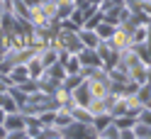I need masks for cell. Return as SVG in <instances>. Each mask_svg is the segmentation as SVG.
Here are the masks:
<instances>
[{
    "label": "cell",
    "mask_w": 151,
    "mask_h": 139,
    "mask_svg": "<svg viewBox=\"0 0 151 139\" xmlns=\"http://www.w3.org/2000/svg\"><path fill=\"white\" fill-rule=\"evenodd\" d=\"M3 125H5L7 132H12V129H24V127H27V117H24L22 110H15V112H7V115H5Z\"/></svg>",
    "instance_id": "6da1fadb"
},
{
    "label": "cell",
    "mask_w": 151,
    "mask_h": 139,
    "mask_svg": "<svg viewBox=\"0 0 151 139\" xmlns=\"http://www.w3.org/2000/svg\"><path fill=\"white\" fill-rule=\"evenodd\" d=\"M83 81H86V76H83V73H66V78H63L61 86L68 88V90H73V88H78Z\"/></svg>",
    "instance_id": "8992f818"
},
{
    "label": "cell",
    "mask_w": 151,
    "mask_h": 139,
    "mask_svg": "<svg viewBox=\"0 0 151 139\" xmlns=\"http://www.w3.org/2000/svg\"><path fill=\"white\" fill-rule=\"evenodd\" d=\"M42 139H63L61 127H56V125H44V127H42Z\"/></svg>",
    "instance_id": "9c48e42d"
},
{
    "label": "cell",
    "mask_w": 151,
    "mask_h": 139,
    "mask_svg": "<svg viewBox=\"0 0 151 139\" xmlns=\"http://www.w3.org/2000/svg\"><path fill=\"white\" fill-rule=\"evenodd\" d=\"M7 78H10V86H15V83H22L27 78H32L29 76V68H27V63H15V66L5 73Z\"/></svg>",
    "instance_id": "3957f363"
},
{
    "label": "cell",
    "mask_w": 151,
    "mask_h": 139,
    "mask_svg": "<svg viewBox=\"0 0 151 139\" xmlns=\"http://www.w3.org/2000/svg\"><path fill=\"white\" fill-rule=\"evenodd\" d=\"M73 98H76V103L78 105H90V100H93V93H90V86H88V81H83L78 88H73Z\"/></svg>",
    "instance_id": "277c9868"
},
{
    "label": "cell",
    "mask_w": 151,
    "mask_h": 139,
    "mask_svg": "<svg viewBox=\"0 0 151 139\" xmlns=\"http://www.w3.org/2000/svg\"><path fill=\"white\" fill-rule=\"evenodd\" d=\"M78 37H81L83 46H90V49H95V46L100 44L98 32H95V30H88V27H81V30H78Z\"/></svg>",
    "instance_id": "5b68a950"
},
{
    "label": "cell",
    "mask_w": 151,
    "mask_h": 139,
    "mask_svg": "<svg viewBox=\"0 0 151 139\" xmlns=\"http://www.w3.org/2000/svg\"><path fill=\"white\" fill-rule=\"evenodd\" d=\"M5 115H7V112L3 110V105H0V122H3V120H5Z\"/></svg>",
    "instance_id": "9a60e30c"
},
{
    "label": "cell",
    "mask_w": 151,
    "mask_h": 139,
    "mask_svg": "<svg viewBox=\"0 0 151 139\" xmlns=\"http://www.w3.org/2000/svg\"><path fill=\"white\" fill-rule=\"evenodd\" d=\"M78 59H81V66H102L98 49H90V46H83L78 51Z\"/></svg>",
    "instance_id": "7a4b0ae2"
},
{
    "label": "cell",
    "mask_w": 151,
    "mask_h": 139,
    "mask_svg": "<svg viewBox=\"0 0 151 139\" xmlns=\"http://www.w3.org/2000/svg\"><path fill=\"white\" fill-rule=\"evenodd\" d=\"M7 88H10V78L5 73H0V93H7Z\"/></svg>",
    "instance_id": "7c38bea8"
},
{
    "label": "cell",
    "mask_w": 151,
    "mask_h": 139,
    "mask_svg": "<svg viewBox=\"0 0 151 139\" xmlns=\"http://www.w3.org/2000/svg\"><path fill=\"white\" fill-rule=\"evenodd\" d=\"M63 66H66V73H81V59L78 54H68L63 59Z\"/></svg>",
    "instance_id": "52a82bcc"
},
{
    "label": "cell",
    "mask_w": 151,
    "mask_h": 139,
    "mask_svg": "<svg viewBox=\"0 0 151 139\" xmlns=\"http://www.w3.org/2000/svg\"><path fill=\"white\" fill-rule=\"evenodd\" d=\"M90 3H93V5H100V0H90Z\"/></svg>",
    "instance_id": "ac0fdd59"
},
{
    "label": "cell",
    "mask_w": 151,
    "mask_h": 139,
    "mask_svg": "<svg viewBox=\"0 0 151 139\" xmlns=\"http://www.w3.org/2000/svg\"><path fill=\"white\" fill-rule=\"evenodd\" d=\"M0 3H3V7H7V5L12 3V0H0Z\"/></svg>",
    "instance_id": "e0dca14e"
},
{
    "label": "cell",
    "mask_w": 151,
    "mask_h": 139,
    "mask_svg": "<svg viewBox=\"0 0 151 139\" xmlns=\"http://www.w3.org/2000/svg\"><path fill=\"white\" fill-rule=\"evenodd\" d=\"M0 105H3V110H5V112H15V110H20V105L15 103V98L10 95V93H5V95H3Z\"/></svg>",
    "instance_id": "8fae6325"
},
{
    "label": "cell",
    "mask_w": 151,
    "mask_h": 139,
    "mask_svg": "<svg viewBox=\"0 0 151 139\" xmlns=\"http://www.w3.org/2000/svg\"><path fill=\"white\" fill-rule=\"evenodd\" d=\"M115 30H117V27H115V24H110V22H105V20H102V22L95 27V32H98L100 39H110V37L115 34Z\"/></svg>",
    "instance_id": "30bf717a"
},
{
    "label": "cell",
    "mask_w": 151,
    "mask_h": 139,
    "mask_svg": "<svg viewBox=\"0 0 151 139\" xmlns=\"http://www.w3.org/2000/svg\"><path fill=\"white\" fill-rule=\"evenodd\" d=\"M27 68H29V76L32 78H39L44 73V63L39 61V56H32L29 61H27Z\"/></svg>",
    "instance_id": "ba28073f"
},
{
    "label": "cell",
    "mask_w": 151,
    "mask_h": 139,
    "mask_svg": "<svg viewBox=\"0 0 151 139\" xmlns=\"http://www.w3.org/2000/svg\"><path fill=\"white\" fill-rule=\"evenodd\" d=\"M5 137H7V129H5L3 122H0V139H5Z\"/></svg>",
    "instance_id": "4fadbf2b"
},
{
    "label": "cell",
    "mask_w": 151,
    "mask_h": 139,
    "mask_svg": "<svg viewBox=\"0 0 151 139\" xmlns=\"http://www.w3.org/2000/svg\"><path fill=\"white\" fill-rule=\"evenodd\" d=\"M3 10H5V7H3V3H0V12H3Z\"/></svg>",
    "instance_id": "d6986e66"
},
{
    "label": "cell",
    "mask_w": 151,
    "mask_h": 139,
    "mask_svg": "<svg viewBox=\"0 0 151 139\" xmlns=\"http://www.w3.org/2000/svg\"><path fill=\"white\" fill-rule=\"evenodd\" d=\"M146 83L151 86V66H149V76H146Z\"/></svg>",
    "instance_id": "2e32d148"
},
{
    "label": "cell",
    "mask_w": 151,
    "mask_h": 139,
    "mask_svg": "<svg viewBox=\"0 0 151 139\" xmlns=\"http://www.w3.org/2000/svg\"><path fill=\"white\" fill-rule=\"evenodd\" d=\"M24 3H27V5H29V7H34V5H39V3H42V0H24Z\"/></svg>",
    "instance_id": "5bb4252c"
}]
</instances>
